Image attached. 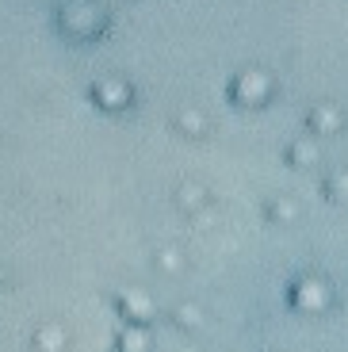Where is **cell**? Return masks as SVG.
I'll use <instances>...</instances> for the list:
<instances>
[{
  "label": "cell",
  "instance_id": "obj_1",
  "mask_svg": "<svg viewBox=\"0 0 348 352\" xmlns=\"http://www.w3.org/2000/svg\"><path fill=\"white\" fill-rule=\"evenodd\" d=\"M333 299V291L325 280H298L295 283V302L303 310H310V314H318V310H325Z\"/></svg>",
  "mask_w": 348,
  "mask_h": 352
},
{
  "label": "cell",
  "instance_id": "obj_2",
  "mask_svg": "<svg viewBox=\"0 0 348 352\" xmlns=\"http://www.w3.org/2000/svg\"><path fill=\"white\" fill-rule=\"evenodd\" d=\"M122 310H127L131 322H149V314H153L149 299H142V295H122Z\"/></svg>",
  "mask_w": 348,
  "mask_h": 352
},
{
  "label": "cell",
  "instance_id": "obj_3",
  "mask_svg": "<svg viewBox=\"0 0 348 352\" xmlns=\"http://www.w3.org/2000/svg\"><path fill=\"white\" fill-rule=\"evenodd\" d=\"M119 344H122V352H149V333L138 329V326H131L119 337Z\"/></svg>",
  "mask_w": 348,
  "mask_h": 352
},
{
  "label": "cell",
  "instance_id": "obj_4",
  "mask_svg": "<svg viewBox=\"0 0 348 352\" xmlns=\"http://www.w3.org/2000/svg\"><path fill=\"white\" fill-rule=\"evenodd\" d=\"M39 344H43V352H58L61 344H65V337H61V329H43V333H39Z\"/></svg>",
  "mask_w": 348,
  "mask_h": 352
},
{
  "label": "cell",
  "instance_id": "obj_5",
  "mask_svg": "<svg viewBox=\"0 0 348 352\" xmlns=\"http://www.w3.org/2000/svg\"><path fill=\"white\" fill-rule=\"evenodd\" d=\"M329 188L337 192V199H348V173H337V176L329 180Z\"/></svg>",
  "mask_w": 348,
  "mask_h": 352
},
{
  "label": "cell",
  "instance_id": "obj_6",
  "mask_svg": "<svg viewBox=\"0 0 348 352\" xmlns=\"http://www.w3.org/2000/svg\"><path fill=\"white\" fill-rule=\"evenodd\" d=\"M314 123H318V126H329V131H333V126H337L340 119H337L333 111H318V115H314Z\"/></svg>",
  "mask_w": 348,
  "mask_h": 352
},
{
  "label": "cell",
  "instance_id": "obj_7",
  "mask_svg": "<svg viewBox=\"0 0 348 352\" xmlns=\"http://www.w3.org/2000/svg\"><path fill=\"white\" fill-rule=\"evenodd\" d=\"M291 157H295V161H314V146H295Z\"/></svg>",
  "mask_w": 348,
  "mask_h": 352
},
{
  "label": "cell",
  "instance_id": "obj_8",
  "mask_svg": "<svg viewBox=\"0 0 348 352\" xmlns=\"http://www.w3.org/2000/svg\"><path fill=\"white\" fill-rule=\"evenodd\" d=\"M176 314H180V322H184V326H195V310H192V307H180Z\"/></svg>",
  "mask_w": 348,
  "mask_h": 352
}]
</instances>
